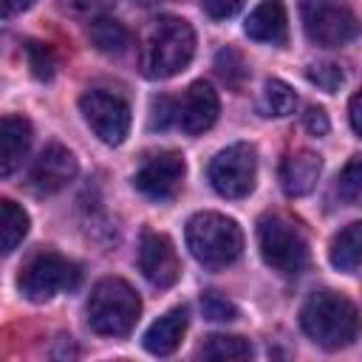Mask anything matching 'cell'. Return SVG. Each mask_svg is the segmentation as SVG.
<instances>
[{"mask_svg":"<svg viewBox=\"0 0 362 362\" xmlns=\"http://www.w3.org/2000/svg\"><path fill=\"white\" fill-rule=\"evenodd\" d=\"M59 6H62V11H68L71 17L96 20V17H102V14L113 6V0H59Z\"/></svg>","mask_w":362,"mask_h":362,"instance_id":"obj_28","label":"cell"},{"mask_svg":"<svg viewBox=\"0 0 362 362\" xmlns=\"http://www.w3.org/2000/svg\"><path fill=\"white\" fill-rule=\"evenodd\" d=\"M209 184L223 198H246L255 189L257 178V156L255 147L246 141L229 144L209 161Z\"/></svg>","mask_w":362,"mask_h":362,"instance_id":"obj_8","label":"cell"},{"mask_svg":"<svg viewBox=\"0 0 362 362\" xmlns=\"http://www.w3.org/2000/svg\"><path fill=\"white\" fill-rule=\"evenodd\" d=\"M173 122H175V102L167 99V96L153 99V105H150V130H164Z\"/></svg>","mask_w":362,"mask_h":362,"instance_id":"obj_29","label":"cell"},{"mask_svg":"<svg viewBox=\"0 0 362 362\" xmlns=\"http://www.w3.org/2000/svg\"><path fill=\"white\" fill-rule=\"evenodd\" d=\"M331 266L339 272H356L362 266V221L339 229L328 249Z\"/></svg>","mask_w":362,"mask_h":362,"instance_id":"obj_18","label":"cell"},{"mask_svg":"<svg viewBox=\"0 0 362 362\" xmlns=\"http://www.w3.org/2000/svg\"><path fill=\"white\" fill-rule=\"evenodd\" d=\"M305 37L322 48H339L362 31V20L337 0H300Z\"/></svg>","mask_w":362,"mask_h":362,"instance_id":"obj_7","label":"cell"},{"mask_svg":"<svg viewBox=\"0 0 362 362\" xmlns=\"http://www.w3.org/2000/svg\"><path fill=\"white\" fill-rule=\"evenodd\" d=\"M76 283H79L76 263H71L68 257H62L51 249H42V252L31 255L25 260V266L20 269V277H17L20 294L31 303H45L57 291L76 288Z\"/></svg>","mask_w":362,"mask_h":362,"instance_id":"obj_6","label":"cell"},{"mask_svg":"<svg viewBox=\"0 0 362 362\" xmlns=\"http://www.w3.org/2000/svg\"><path fill=\"white\" fill-rule=\"evenodd\" d=\"M74 175H76L74 153L54 141L37 156V161H34V167L28 173V184H31V189L37 195H54L62 187H68L74 181Z\"/></svg>","mask_w":362,"mask_h":362,"instance_id":"obj_12","label":"cell"},{"mask_svg":"<svg viewBox=\"0 0 362 362\" xmlns=\"http://www.w3.org/2000/svg\"><path fill=\"white\" fill-rule=\"evenodd\" d=\"M243 8V0H204V11L212 20H229Z\"/></svg>","mask_w":362,"mask_h":362,"instance_id":"obj_30","label":"cell"},{"mask_svg":"<svg viewBox=\"0 0 362 362\" xmlns=\"http://www.w3.org/2000/svg\"><path fill=\"white\" fill-rule=\"evenodd\" d=\"M195 54V31L187 20L164 14L153 20L141 42V74L150 79H170L181 74Z\"/></svg>","mask_w":362,"mask_h":362,"instance_id":"obj_1","label":"cell"},{"mask_svg":"<svg viewBox=\"0 0 362 362\" xmlns=\"http://www.w3.org/2000/svg\"><path fill=\"white\" fill-rule=\"evenodd\" d=\"M28 232V215L23 206H17L14 201L3 198L0 201V249L3 255H11L17 249V243L25 238Z\"/></svg>","mask_w":362,"mask_h":362,"instance_id":"obj_20","label":"cell"},{"mask_svg":"<svg viewBox=\"0 0 362 362\" xmlns=\"http://www.w3.org/2000/svg\"><path fill=\"white\" fill-rule=\"evenodd\" d=\"M322 173V158L311 150H294L283 158L280 164V187L288 198H300L308 195Z\"/></svg>","mask_w":362,"mask_h":362,"instance_id":"obj_14","label":"cell"},{"mask_svg":"<svg viewBox=\"0 0 362 362\" xmlns=\"http://www.w3.org/2000/svg\"><path fill=\"white\" fill-rule=\"evenodd\" d=\"M305 76H308V82H314V85H317V88H322L325 93L339 90V85L345 82L342 68H339V65H334V62H317V65H308Z\"/></svg>","mask_w":362,"mask_h":362,"instance_id":"obj_27","label":"cell"},{"mask_svg":"<svg viewBox=\"0 0 362 362\" xmlns=\"http://www.w3.org/2000/svg\"><path fill=\"white\" fill-rule=\"evenodd\" d=\"M88 325L102 337H127L141 314V300L122 277H105L88 297Z\"/></svg>","mask_w":362,"mask_h":362,"instance_id":"obj_4","label":"cell"},{"mask_svg":"<svg viewBox=\"0 0 362 362\" xmlns=\"http://www.w3.org/2000/svg\"><path fill=\"white\" fill-rule=\"evenodd\" d=\"M187 249L206 269H226L243 252L240 226L221 212H198L187 221Z\"/></svg>","mask_w":362,"mask_h":362,"instance_id":"obj_3","label":"cell"},{"mask_svg":"<svg viewBox=\"0 0 362 362\" xmlns=\"http://www.w3.org/2000/svg\"><path fill=\"white\" fill-rule=\"evenodd\" d=\"M257 249L266 266L280 274H300L308 266V243L303 232L283 215H263L257 223Z\"/></svg>","mask_w":362,"mask_h":362,"instance_id":"obj_5","label":"cell"},{"mask_svg":"<svg viewBox=\"0 0 362 362\" xmlns=\"http://www.w3.org/2000/svg\"><path fill=\"white\" fill-rule=\"evenodd\" d=\"M34 0H3V17H11V14H20L31 6Z\"/></svg>","mask_w":362,"mask_h":362,"instance_id":"obj_33","label":"cell"},{"mask_svg":"<svg viewBox=\"0 0 362 362\" xmlns=\"http://www.w3.org/2000/svg\"><path fill=\"white\" fill-rule=\"evenodd\" d=\"M139 272L156 288H170L181 277V260L164 232L144 229L139 240Z\"/></svg>","mask_w":362,"mask_h":362,"instance_id":"obj_10","label":"cell"},{"mask_svg":"<svg viewBox=\"0 0 362 362\" xmlns=\"http://www.w3.org/2000/svg\"><path fill=\"white\" fill-rule=\"evenodd\" d=\"M300 325L317 345L337 351L356 339L362 317L348 297L337 291H314L300 308Z\"/></svg>","mask_w":362,"mask_h":362,"instance_id":"obj_2","label":"cell"},{"mask_svg":"<svg viewBox=\"0 0 362 362\" xmlns=\"http://www.w3.org/2000/svg\"><path fill=\"white\" fill-rule=\"evenodd\" d=\"M303 127L311 133V136H325L328 133V113L322 110V107H317V105H311L305 113H303Z\"/></svg>","mask_w":362,"mask_h":362,"instance_id":"obj_31","label":"cell"},{"mask_svg":"<svg viewBox=\"0 0 362 362\" xmlns=\"http://www.w3.org/2000/svg\"><path fill=\"white\" fill-rule=\"evenodd\" d=\"M215 71H218V76L229 85V88H240L243 82H246V62H243V57L235 51V48H221L218 51V57H215Z\"/></svg>","mask_w":362,"mask_h":362,"instance_id":"obj_23","label":"cell"},{"mask_svg":"<svg viewBox=\"0 0 362 362\" xmlns=\"http://www.w3.org/2000/svg\"><path fill=\"white\" fill-rule=\"evenodd\" d=\"M88 40H90L93 48L102 51V54H122V51L130 45L127 28H124L119 20L105 17V14L96 17V20H90V25H88Z\"/></svg>","mask_w":362,"mask_h":362,"instance_id":"obj_19","label":"cell"},{"mask_svg":"<svg viewBox=\"0 0 362 362\" xmlns=\"http://www.w3.org/2000/svg\"><path fill=\"white\" fill-rule=\"evenodd\" d=\"M218 119V93L212 90L209 82H192L184 96L175 102V124L189 133L198 136L204 130H209Z\"/></svg>","mask_w":362,"mask_h":362,"instance_id":"obj_13","label":"cell"},{"mask_svg":"<svg viewBox=\"0 0 362 362\" xmlns=\"http://www.w3.org/2000/svg\"><path fill=\"white\" fill-rule=\"evenodd\" d=\"M348 116H351V127H354V133H356V136H362V90L351 99Z\"/></svg>","mask_w":362,"mask_h":362,"instance_id":"obj_32","label":"cell"},{"mask_svg":"<svg viewBox=\"0 0 362 362\" xmlns=\"http://www.w3.org/2000/svg\"><path fill=\"white\" fill-rule=\"evenodd\" d=\"M201 311L206 320H215V322L238 320V305L232 300H226L221 291H204L201 294Z\"/></svg>","mask_w":362,"mask_h":362,"instance_id":"obj_25","label":"cell"},{"mask_svg":"<svg viewBox=\"0 0 362 362\" xmlns=\"http://www.w3.org/2000/svg\"><path fill=\"white\" fill-rule=\"evenodd\" d=\"M337 192L342 201H356L362 195V158H351L339 178H337Z\"/></svg>","mask_w":362,"mask_h":362,"instance_id":"obj_26","label":"cell"},{"mask_svg":"<svg viewBox=\"0 0 362 362\" xmlns=\"http://www.w3.org/2000/svg\"><path fill=\"white\" fill-rule=\"evenodd\" d=\"M25 59H28V68L37 79H51L54 76V68H57V57L54 51L45 45V42H25Z\"/></svg>","mask_w":362,"mask_h":362,"instance_id":"obj_24","label":"cell"},{"mask_svg":"<svg viewBox=\"0 0 362 362\" xmlns=\"http://www.w3.org/2000/svg\"><path fill=\"white\" fill-rule=\"evenodd\" d=\"M294 107H297V96L283 79H269L263 85L260 99H257V110L263 116H288L294 113Z\"/></svg>","mask_w":362,"mask_h":362,"instance_id":"obj_21","label":"cell"},{"mask_svg":"<svg viewBox=\"0 0 362 362\" xmlns=\"http://www.w3.org/2000/svg\"><path fill=\"white\" fill-rule=\"evenodd\" d=\"M31 147V124L23 116H3L0 122V175L8 178Z\"/></svg>","mask_w":362,"mask_h":362,"instance_id":"obj_16","label":"cell"},{"mask_svg":"<svg viewBox=\"0 0 362 362\" xmlns=\"http://www.w3.org/2000/svg\"><path fill=\"white\" fill-rule=\"evenodd\" d=\"M201 356L204 359H249L252 356V345L243 339V337H226V334H212L206 337L204 348H201Z\"/></svg>","mask_w":362,"mask_h":362,"instance_id":"obj_22","label":"cell"},{"mask_svg":"<svg viewBox=\"0 0 362 362\" xmlns=\"http://www.w3.org/2000/svg\"><path fill=\"white\" fill-rule=\"evenodd\" d=\"M246 37L269 45H283L288 40V17L280 0H260L243 25Z\"/></svg>","mask_w":362,"mask_h":362,"instance_id":"obj_15","label":"cell"},{"mask_svg":"<svg viewBox=\"0 0 362 362\" xmlns=\"http://www.w3.org/2000/svg\"><path fill=\"white\" fill-rule=\"evenodd\" d=\"M79 110L88 122V127L96 133L99 141L116 147L127 139L130 130V107L122 96L110 90H88L79 99Z\"/></svg>","mask_w":362,"mask_h":362,"instance_id":"obj_9","label":"cell"},{"mask_svg":"<svg viewBox=\"0 0 362 362\" xmlns=\"http://www.w3.org/2000/svg\"><path fill=\"white\" fill-rule=\"evenodd\" d=\"M184 173H187V164L178 153L173 150H164V153H156L150 156L133 175V184L141 195L153 198V201H170L181 181H184Z\"/></svg>","mask_w":362,"mask_h":362,"instance_id":"obj_11","label":"cell"},{"mask_svg":"<svg viewBox=\"0 0 362 362\" xmlns=\"http://www.w3.org/2000/svg\"><path fill=\"white\" fill-rule=\"evenodd\" d=\"M184 331H187V311H184V308H173V311H167L164 317H158V320L144 331L141 345H144L153 356H167V354H173V351L181 345Z\"/></svg>","mask_w":362,"mask_h":362,"instance_id":"obj_17","label":"cell"}]
</instances>
